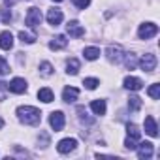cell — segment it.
Masks as SVG:
<instances>
[{"instance_id": "cell-32", "label": "cell", "mask_w": 160, "mask_h": 160, "mask_svg": "<svg viewBox=\"0 0 160 160\" xmlns=\"http://www.w3.org/2000/svg\"><path fill=\"white\" fill-rule=\"evenodd\" d=\"M2 126H4V121H2V119H0V128H2Z\"/></svg>"}, {"instance_id": "cell-20", "label": "cell", "mask_w": 160, "mask_h": 160, "mask_svg": "<svg viewBox=\"0 0 160 160\" xmlns=\"http://www.w3.org/2000/svg\"><path fill=\"white\" fill-rule=\"evenodd\" d=\"M83 55H85L87 60H96V58L100 57V49H98V47H85Z\"/></svg>"}, {"instance_id": "cell-6", "label": "cell", "mask_w": 160, "mask_h": 160, "mask_svg": "<svg viewBox=\"0 0 160 160\" xmlns=\"http://www.w3.org/2000/svg\"><path fill=\"white\" fill-rule=\"evenodd\" d=\"M138 64H139V68H141L143 72H152V70L156 68V57H154L152 53H147V55L141 57V60H139Z\"/></svg>"}, {"instance_id": "cell-21", "label": "cell", "mask_w": 160, "mask_h": 160, "mask_svg": "<svg viewBox=\"0 0 160 160\" xmlns=\"http://www.w3.org/2000/svg\"><path fill=\"white\" fill-rule=\"evenodd\" d=\"M128 108H130V111H139L141 109V98L139 96H130L128 98Z\"/></svg>"}, {"instance_id": "cell-17", "label": "cell", "mask_w": 160, "mask_h": 160, "mask_svg": "<svg viewBox=\"0 0 160 160\" xmlns=\"http://www.w3.org/2000/svg\"><path fill=\"white\" fill-rule=\"evenodd\" d=\"M38 98H40L42 102L49 104V102H53V100H55V94H53V91H51V89L43 87V89H40V91H38Z\"/></svg>"}, {"instance_id": "cell-14", "label": "cell", "mask_w": 160, "mask_h": 160, "mask_svg": "<svg viewBox=\"0 0 160 160\" xmlns=\"http://www.w3.org/2000/svg\"><path fill=\"white\" fill-rule=\"evenodd\" d=\"M145 132L151 136V138H156L158 136V126H156V121L154 117H145Z\"/></svg>"}, {"instance_id": "cell-22", "label": "cell", "mask_w": 160, "mask_h": 160, "mask_svg": "<svg viewBox=\"0 0 160 160\" xmlns=\"http://www.w3.org/2000/svg\"><path fill=\"white\" fill-rule=\"evenodd\" d=\"M19 40H21L23 43H34V42H36V34H30V32L21 30V32H19Z\"/></svg>"}, {"instance_id": "cell-10", "label": "cell", "mask_w": 160, "mask_h": 160, "mask_svg": "<svg viewBox=\"0 0 160 160\" xmlns=\"http://www.w3.org/2000/svg\"><path fill=\"white\" fill-rule=\"evenodd\" d=\"M66 32H68L72 38H81V36L85 34V28L79 25L77 21H70V23L66 25Z\"/></svg>"}, {"instance_id": "cell-23", "label": "cell", "mask_w": 160, "mask_h": 160, "mask_svg": "<svg viewBox=\"0 0 160 160\" xmlns=\"http://www.w3.org/2000/svg\"><path fill=\"white\" fill-rule=\"evenodd\" d=\"M122 58H124V64H126V68H128V70H134V68L138 66V60H136V55H132V53H128V55H124Z\"/></svg>"}, {"instance_id": "cell-24", "label": "cell", "mask_w": 160, "mask_h": 160, "mask_svg": "<svg viewBox=\"0 0 160 160\" xmlns=\"http://www.w3.org/2000/svg\"><path fill=\"white\" fill-rule=\"evenodd\" d=\"M66 68H68V70H66L68 73L75 75V73L79 72V60H77V58H70V60H68V66H66Z\"/></svg>"}, {"instance_id": "cell-5", "label": "cell", "mask_w": 160, "mask_h": 160, "mask_svg": "<svg viewBox=\"0 0 160 160\" xmlns=\"http://www.w3.org/2000/svg\"><path fill=\"white\" fill-rule=\"evenodd\" d=\"M27 25L30 27V28H36L40 23H42V12L38 10V8H30L28 12H27Z\"/></svg>"}, {"instance_id": "cell-7", "label": "cell", "mask_w": 160, "mask_h": 160, "mask_svg": "<svg viewBox=\"0 0 160 160\" xmlns=\"http://www.w3.org/2000/svg\"><path fill=\"white\" fill-rule=\"evenodd\" d=\"M49 124L55 132H60L64 128V113L62 111H53L49 115Z\"/></svg>"}, {"instance_id": "cell-25", "label": "cell", "mask_w": 160, "mask_h": 160, "mask_svg": "<svg viewBox=\"0 0 160 160\" xmlns=\"http://www.w3.org/2000/svg\"><path fill=\"white\" fill-rule=\"evenodd\" d=\"M83 85H85V89H89V91H94L98 85H100V81L96 77H87L85 81H83Z\"/></svg>"}, {"instance_id": "cell-11", "label": "cell", "mask_w": 160, "mask_h": 160, "mask_svg": "<svg viewBox=\"0 0 160 160\" xmlns=\"http://www.w3.org/2000/svg\"><path fill=\"white\" fill-rule=\"evenodd\" d=\"M124 89H128V91H141L143 89V81L139 77L128 75V77H124Z\"/></svg>"}, {"instance_id": "cell-28", "label": "cell", "mask_w": 160, "mask_h": 160, "mask_svg": "<svg viewBox=\"0 0 160 160\" xmlns=\"http://www.w3.org/2000/svg\"><path fill=\"white\" fill-rule=\"evenodd\" d=\"M8 72H10V64L6 62L4 57H0V75H6Z\"/></svg>"}, {"instance_id": "cell-2", "label": "cell", "mask_w": 160, "mask_h": 160, "mask_svg": "<svg viewBox=\"0 0 160 160\" xmlns=\"http://www.w3.org/2000/svg\"><path fill=\"white\" fill-rule=\"evenodd\" d=\"M156 34H158V27H156L154 23H143V25H139L138 36H139L141 40H149V38H152V36H156Z\"/></svg>"}, {"instance_id": "cell-31", "label": "cell", "mask_w": 160, "mask_h": 160, "mask_svg": "<svg viewBox=\"0 0 160 160\" xmlns=\"http://www.w3.org/2000/svg\"><path fill=\"white\" fill-rule=\"evenodd\" d=\"M10 21H12V13L8 10H4L2 12V23H10Z\"/></svg>"}, {"instance_id": "cell-27", "label": "cell", "mask_w": 160, "mask_h": 160, "mask_svg": "<svg viewBox=\"0 0 160 160\" xmlns=\"http://www.w3.org/2000/svg\"><path fill=\"white\" fill-rule=\"evenodd\" d=\"M40 72H42V75L49 77V75L53 73V66H51L49 62H42V64H40Z\"/></svg>"}, {"instance_id": "cell-4", "label": "cell", "mask_w": 160, "mask_h": 160, "mask_svg": "<svg viewBox=\"0 0 160 160\" xmlns=\"http://www.w3.org/2000/svg\"><path fill=\"white\" fill-rule=\"evenodd\" d=\"M75 147H77V139H73V138H64V139L58 141L57 151H58L60 154H68V152L75 151Z\"/></svg>"}, {"instance_id": "cell-19", "label": "cell", "mask_w": 160, "mask_h": 160, "mask_svg": "<svg viewBox=\"0 0 160 160\" xmlns=\"http://www.w3.org/2000/svg\"><path fill=\"white\" fill-rule=\"evenodd\" d=\"M126 134H128V138H132V139H139V136H141V130H139V126L138 124H134V122H128L126 124Z\"/></svg>"}, {"instance_id": "cell-26", "label": "cell", "mask_w": 160, "mask_h": 160, "mask_svg": "<svg viewBox=\"0 0 160 160\" xmlns=\"http://www.w3.org/2000/svg\"><path fill=\"white\" fill-rule=\"evenodd\" d=\"M147 92H149V96H151L152 100H158V98H160V85H158V83H152Z\"/></svg>"}, {"instance_id": "cell-13", "label": "cell", "mask_w": 160, "mask_h": 160, "mask_svg": "<svg viewBox=\"0 0 160 160\" xmlns=\"http://www.w3.org/2000/svg\"><path fill=\"white\" fill-rule=\"evenodd\" d=\"M12 47H13V34L10 30H4L2 34H0V49L10 51Z\"/></svg>"}, {"instance_id": "cell-30", "label": "cell", "mask_w": 160, "mask_h": 160, "mask_svg": "<svg viewBox=\"0 0 160 160\" xmlns=\"http://www.w3.org/2000/svg\"><path fill=\"white\" fill-rule=\"evenodd\" d=\"M124 147H126V149H130V151H134V149L138 147V143H136V139L126 138V139H124Z\"/></svg>"}, {"instance_id": "cell-15", "label": "cell", "mask_w": 160, "mask_h": 160, "mask_svg": "<svg viewBox=\"0 0 160 160\" xmlns=\"http://www.w3.org/2000/svg\"><path fill=\"white\" fill-rule=\"evenodd\" d=\"M68 45V40H66V36H62V34H58V36H55L51 42H49V47L53 49V51H58V49H64Z\"/></svg>"}, {"instance_id": "cell-8", "label": "cell", "mask_w": 160, "mask_h": 160, "mask_svg": "<svg viewBox=\"0 0 160 160\" xmlns=\"http://www.w3.org/2000/svg\"><path fill=\"white\" fill-rule=\"evenodd\" d=\"M8 89L12 92H15V94H23V92H27V81L23 77H13L8 83Z\"/></svg>"}, {"instance_id": "cell-16", "label": "cell", "mask_w": 160, "mask_h": 160, "mask_svg": "<svg viewBox=\"0 0 160 160\" xmlns=\"http://www.w3.org/2000/svg\"><path fill=\"white\" fill-rule=\"evenodd\" d=\"M77 96H79V91L75 89V87H66L64 91H62V100L64 102H75L77 100Z\"/></svg>"}, {"instance_id": "cell-1", "label": "cell", "mask_w": 160, "mask_h": 160, "mask_svg": "<svg viewBox=\"0 0 160 160\" xmlns=\"http://www.w3.org/2000/svg\"><path fill=\"white\" fill-rule=\"evenodd\" d=\"M17 117L21 122H25L28 126H36L42 121V111L32 106H21V108H17Z\"/></svg>"}, {"instance_id": "cell-9", "label": "cell", "mask_w": 160, "mask_h": 160, "mask_svg": "<svg viewBox=\"0 0 160 160\" xmlns=\"http://www.w3.org/2000/svg\"><path fill=\"white\" fill-rule=\"evenodd\" d=\"M136 149H138V156L141 160H147V158L152 156V143L151 141H141Z\"/></svg>"}, {"instance_id": "cell-12", "label": "cell", "mask_w": 160, "mask_h": 160, "mask_svg": "<svg viewBox=\"0 0 160 160\" xmlns=\"http://www.w3.org/2000/svg\"><path fill=\"white\" fill-rule=\"evenodd\" d=\"M62 12L60 10H57V8H51L49 12H47V23L49 25H53V27H58L60 23H62Z\"/></svg>"}, {"instance_id": "cell-18", "label": "cell", "mask_w": 160, "mask_h": 160, "mask_svg": "<svg viewBox=\"0 0 160 160\" xmlns=\"http://www.w3.org/2000/svg\"><path fill=\"white\" fill-rule=\"evenodd\" d=\"M91 109L94 115H106V100H94L91 104Z\"/></svg>"}, {"instance_id": "cell-33", "label": "cell", "mask_w": 160, "mask_h": 160, "mask_svg": "<svg viewBox=\"0 0 160 160\" xmlns=\"http://www.w3.org/2000/svg\"><path fill=\"white\" fill-rule=\"evenodd\" d=\"M53 2H62V0H53Z\"/></svg>"}, {"instance_id": "cell-29", "label": "cell", "mask_w": 160, "mask_h": 160, "mask_svg": "<svg viewBox=\"0 0 160 160\" xmlns=\"http://www.w3.org/2000/svg\"><path fill=\"white\" fill-rule=\"evenodd\" d=\"M72 2H73V6H75V8H79V10H85V8L91 4V0H72Z\"/></svg>"}, {"instance_id": "cell-3", "label": "cell", "mask_w": 160, "mask_h": 160, "mask_svg": "<svg viewBox=\"0 0 160 160\" xmlns=\"http://www.w3.org/2000/svg\"><path fill=\"white\" fill-rule=\"evenodd\" d=\"M106 55H108V60H109V62L119 64V62L122 60V57H124V51H122L121 45H109V47L106 49Z\"/></svg>"}]
</instances>
